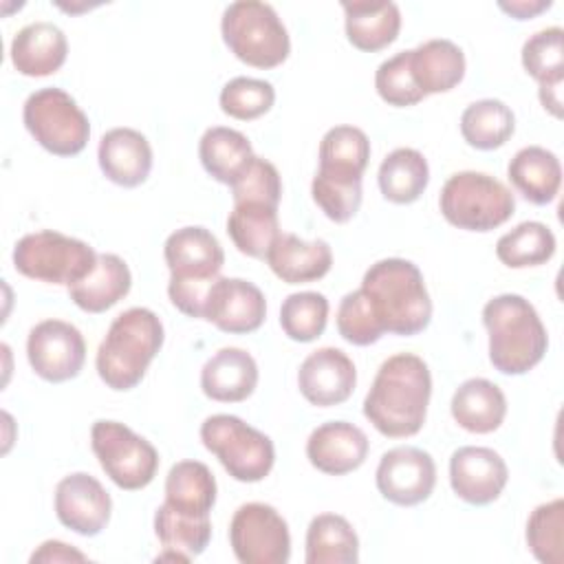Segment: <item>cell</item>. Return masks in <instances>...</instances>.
Listing matches in <instances>:
<instances>
[{
    "instance_id": "6da1fadb",
    "label": "cell",
    "mask_w": 564,
    "mask_h": 564,
    "mask_svg": "<svg viewBox=\"0 0 564 564\" xmlns=\"http://www.w3.org/2000/svg\"><path fill=\"white\" fill-rule=\"evenodd\" d=\"M432 397V375L427 364L414 352L388 357L364 399V416L388 438L414 436L427 416Z\"/></svg>"
},
{
    "instance_id": "7a4b0ae2",
    "label": "cell",
    "mask_w": 564,
    "mask_h": 564,
    "mask_svg": "<svg viewBox=\"0 0 564 564\" xmlns=\"http://www.w3.org/2000/svg\"><path fill=\"white\" fill-rule=\"evenodd\" d=\"M386 333L412 337L432 319V300L421 269L405 258H383L368 267L359 286Z\"/></svg>"
},
{
    "instance_id": "3957f363",
    "label": "cell",
    "mask_w": 564,
    "mask_h": 564,
    "mask_svg": "<svg viewBox=\"0 0 564 564\" xmlns=\"http://www.w3.org/2000/svg\"><path fill=\"white\" fill-rule=\"evenodd\" d=\"M165 339L159 315L145 306L119 313L101 339L95 357L99 379L117 392L132 390L145 377Z\"/></svg>"
},
{
    "instance_id": "277c9868",
    "label": "cell",
    "mask_w": 564,
    "mask_h": 564,
    "mask_svg": "<svg viewBox=\"0 0 564 564\" xmlns=\"http://www.w3.org/2000/svg\"><path fill=\"white\" fill-rule=\"evenodd\" d=\"M482 324L489 335V361L502 375L529 372L549 348V335L535 306L518 293L491 297L482 306Z\"/></svg>"
},
{
    "instance_id": "5b68a950",
    "label": "cell",
    "mask_w": 564,
    "mask_h": 564,
    "mask_svg": "<svg viewBox=\"0 0 564 564\" xmlns=\"http://www.w3.org/2000/svg\"><path fill=\"white\" fill-rule=\"evenodd\" d=\"M163 258L170 269V302L183 315L203 319L207 293L220 278L225 264V251L218 238L200 225L181 227L167 236Z\"/></svg>"
},
{
    "instance_id": "8992f818",
    "label": "cell",
    "mask_w": 564,
    "mask_h": 564,
    "mask_svg": "<svg viewBox=\"0 0 564 564\" xmlns=\"http://www.w3.org/2000/svg\"><path fill=\"white\" fill-rule=\"evenodd\" d=\"M220 33L227 48L247 66L275 68L291 53V37L278 11L260 0H238L225 7Z\"/></svg>"
},
{
    "instance_id": "52a82bcc",
    "label": "cell",
    "mask_w": 564,
    "mask_h": 564,
    "mask_svg": "<svg viewBox=\"0 0 564 564\" xmlns=\"http://www.w3.org/2000/svg\"><path fill=\"white\" fill-rule=\"evenodd\" d=\"M443 218L465 231H491L505 225L516 212L511 189L496 176L463 170L452 174L438 196Z\"/></svg>"
},
{
    "instance_id": "ba28073f",
    "label": "cell",
    "mask_w": 564,
    "mask_h": 564,
    "mask_svg": "<svg viewBox=\"0 0 564 564\" xmlns=\"http://www.w3.org/2000/svg\"><path fill=\"white\" fill-rule=\"evenodd\" d=\"M97 256L99 253L79 238L42 229L22 236L13 245L11 260L15 271L24 278L46 284H64L68 289L93 271Z\"/></svg>"
},
{
    "instance_id": "9c48e42d",
    "label": "cell",
    "mask_w": 564,
    "mask_h": 564,
    "mask_svg": "<svg viewBox=\"0 0 564 564\" xmlns=\"http://www.w3.org/2000/svg\"><path fill=\"white\" fill-rule=\"evenodd\" d=\"M200 441L238 482H260L273 469V441L236 414L207 416L200 425Z\"/></svg>"
},
{
    "instance_id": "30bf717a",
    "label": "cell",
    "mask_w": 564,
    "mask_h": 564,
    "mask_svg": "<svg viewBox=\"0 0 564 564\" xmlns=\"http://www.w3.org/2000/svg\"><path fill=\"white\" fill-rule=\"evenodd\" d=\"M22 121L29 134L55 156H75L90 139L86 112L57 86L31 93L22 106Z\"/></svg>"
},
{
    "instance_id": "8fae6325",
    "label": "cell",
    "mask_w": 564,
    "mask_h": 564,
    "mask_svg": "<svg viewBox=\"0 0 564 564\" xmlns=\"http://www.w3.org/2000/svg\"><path fill=\"white\" fill-rule=\"evenodd\" d=\"M90 447L106 476L119 489H143L156 476V447L119 421H95L90 427Z\"/></svg>"
},
{
    "instance_id": "7c38bea8",
    "label": "cell",
    "mask_w": 564,
    "mask_h": 564,
    "mask_svg": "<svg viewBox=\"0 0 564 564\" xmlns=\"http://www.w3.org/2000/svg\"><path fill=\"white\" fill-rule=\"evenodd\" d=\"M229 544L242 564H286L291 557L289 524L267 502H247L234 511Z\"/></svg>"
},
{
    "instance_id": "4fadbf2b",
    "label": "cell",
    "mask_w": 564,
    "mask_h": 564,
    "mask_svg": "<svg viewBox=\"0 0 564 564\" xmlns=\"http://www.w3.org/2000/svg\"><path fill=\"white\" fill-rule=\"evenodd\" d=\"M26 359L33 372L48 383L75 379L86 361L84 335L70 322L42 319L29 330Z\"/></svg>"
},
{
    "instance_id": "5bb4252c",
    "label": "cell",
    "mask_w": 564,
    "mask_h": 564,
    "mask_svg": "<svg viewBox=\"0 0 564 564\" xmlns=\"http://www.w3.org/2000/svg\"><path fill=\"white\" fill-rule=\"evenodd\" d=\"M379 494L397 507L425 502L436 485V463L430 452L412 445L388 449L375 471Z\"/></svg>"
},
{
    "instance_id": "9a60e30c",
    "label": "cell",
    "mask_w": 564,
    "mask_h": 564,
    "mask_svg": "<svg viewBox=\"0 0 564 564\" xmlns=\"http://www.w3.org/2000/svg\"><path fill=\"white\" fill-rule=\"evenodd\" d=\"M55 516L77 535H99L110 522L112 500L106 487L86 471L64 476L55 487Z\"/></svg>"
},
{
    "instance_id": "2e32d148",
    "label": "cell",
    "mask_w": 564,
    "mask_h": 564,
    "mask_svg": "<svg viewBox=\"0 0 564 564\" xmlns=\"http://www.w3.org/2000/svg\"><path fill=\"white\" fill-rule=\"evenodd\" d=\"M509 480V467L505 458L480 445L458 447L449 458V485L454 494L474 507L491 505L500 498Z\"/></svg>"
},
{
    "instance_id": "e0dca14e",
    "label": "cell",
    "mask_w": 564,
    "mask_h": 564,
    "mask_svg": "<svg viewBox=\"0 0 564 564\" xmlns=\"http://www.w3.org/2000/svg\"><path fill=\"white\" fill-rule=\"evenodd\" d=\"M267 317L264 293L242 278H218L205 300L203 319L229 335H247L262 326Z\"/></svg>"
},
{
    "instance_id": "ac0fdd59",
    "label": "cell",
    "mask_w": 564,
    "mask_h": 564,
    "mask_svg": "<svg viewBox=\"0 0 564 564\" xmlns=\"http://www.w3.org/2000/svg\"><path fill=\"white\" fill-rule=\"evenodd\" d=\"M355 386L357 368L352 359L335 346L317 348L300 364L297 388L311 405H339L352 394Z\"/></svg>"
},
{
    "instance_id": "d6986e66",
    "label": "cell",
    "mask_w": 564,
    "mask_h": 564,
    "mask_svg": "<svg viewBox=\"0 0 564 564\" xmlns=\"http://www.w3.org/2000/svg\"><path fill=\"white\" fill-rule=\"evenodd\" d=\"M368 449L366 432L348 421L322 423L306 438L308 463L328 476H344L359 469Z\"/></svg>"
},
{
    "instance_id": "ffe728a7",
    "label": "cell",
    "mask_w": 564,
    "mask_h": 564,
    "mask_svg": "<svg viewBox=\"0 0 564 564\" xmlns=\"http://www.w3.org/2000/svg\"><path fill=\"white\" fill-rule=\"evenodd\" d=\"M97 161L110 183L137 187L152 172V148L139 130L112 128L99 139Z\"/></svg>"
},
{
    "instance_id": "44dd1931",
    "label": "cell",
    "mask_w": 564,
    "mask_h": 564,
    "mask_svg": "<svg viewBox=\"0 0 564 564\" xmlns=\"http://www.w3.org/2000/svg\"><path fill=\"white\" fill-rule=\"evenodd\" d=\"M68 55V40L53 22H31L22 26L9 46L13 68L24 77H46L57 73Z\"/></svg>"
},
{
    "instance_id": "7402d4cb",
    "label": "cell",
    "mask_w": 564,
    "mask_h": 564,
    "mask_svg": "<svg viewBox=\"0 0 564 564\" xmlns=\"http://www.w3.org/2000/svg\"><path fill=\"white\" fill-rule=\"evenodd\" d=\"M258 386L256 359L236 346L216 350L200 370V390L218 403H240L253 394Z\"/></svg>"
},
{
    "instance_id": "603a6c76",
    "label": "cell",
    "mask_w": 564,
    "mask_h": 564,
    "mask_svg": "<svg viewBox=\"0 0 564 564\" xmlns=\"http://www.w3.org/2000/svg\"><path fill=\"white\" fill-rule=\"evenodd\" d=\"M269 269L286 284H304L324 278L333 267V251L326 240H302L295 234H282L264 256Z\"/></svg>"
},
{
    "instance_id": "cb8c5ba5",
    "label": "cell",
    "mask_w": 564,
    "mask_h": 564,
    "mask_svg": "<svg viewBox=\"0 0 564 564\" xmlns=\"http://www.w3.org/2000/svg\"><path fill=\"white\" fill-rule=\"evenodd\" d=\"M348 42L366 53L390 46L401 31V11L390 0L341 2Z\"/></svg>"
},
{
    "instance_id": "d4e9b609",
    "label": "cell",
    "mask_w": 564,
    "mask_h": 564,
    "mask_svg": "<svg viewBox=\"0 0 564 564\" xmlns=\"http://www.w3.org/2000/svg\"><path fill=\"white\" fill-rule=\"evenodd\" d=\"M449 410L463 430L489 434L496 432L507 416V397L494 381L471 377L454 390Z\"/></svg>"
},
{
    "instance_id": "484cf974",
    "label": "cell",
    "mask_w": 564,
    "mask_h": 564,
    "mask_svg": "<svg viewBox=\"0 0 564 564\" xmlns=\"http://www.w3.org/2000/svg\"><path fill=\"white\" fill-rule=\"evenodd\" d=\"M410 66L421 93H449L465 77V53L445 37H434L410 48Z\"/></svg>"
},
{
    "instance_id": "4316f807",
    "label": "cell",
    "mask_w": 564,
    "mask_h": 564,
    "mask_svg": "<svg viewBox=\"0 0 564 564\" xmlns=\"http://www.w3.org/2000/svg\"><path fill=\"white\" fill-rule=\"evenodd\" d=\"M154 533L163 546L156 560L189 562L198 557L212 540L209 516H194L163 502L154 513Z\"/></svg>"
},
{
    "instance_id": "83f0119b",
    "label": "cell",
    "mask_w": 564,
    "mask_h": 564,
    "mask_svg": "<svg viewBox=\"0 0 564 564\" xmlns=\"http://www.w3.org/2000/svg\"><path fill=\"white\" fill-rule=\"evenodd\" d=\"M132 273L117 253H99L93 271L68 286V295L86 313H104L130 293Z\"/></svg>"
},
{
    "instance_id": "f1b7e54d",
    "label": "cell",
    "mask_w": 564,
    "mask_h": 564,
    "mask_svg": "<svg viewBox=\"0 0 564 564\" xmlns=\"http://www.w3.org/2000/svg\"><path fill=\"white\" fill-rule=\"evenodd\" d=\"M511 185L533 205H549L555 200L562 185L560 159L542 148L527 145L513 154L507 165Z\"/></svg>"
},
{
    "instance_id": "f546056e",
    "label": "cell",
    "mask_w": 564,
    "mask_h": 564,
    "mask_svg": "<svg viewBox=\"0 0 564 564\" xmlns=\"http://www.w3.org/2000/svg\"><path fill=\"white\" fill-rule=\"evenodd\" d=\"M251 141L227 126H212L198 141V159L203 170L218 183L231 185L253 161Z\"/></svg>"
},
{
    "instance_id": "4dcf8cb0",
    "label": "cell",
    "mask_w": 564,
    "mask_h": 564,
    "mask_svg": "<svg viewBox=\"0 0 564 564\" xmlns=\"http://www.w3.org/2000/svg\"><path fill=\"white\" fill-rule=\"evenodd\" d=\"M370 161V139L361 128L335 126L319 141L317 174L339 181H361Z\"/></svg>"
},
{
    "instance_id": "1f68e13d",
    "label": "cell",
    "mask_w": 564,
    "mask_h": 564,
    "mask_svg": "<svg viewBox=\"0 0 564 564\" xmlns=\"http://www.w3.org/2000/svg\"><path fill=\"white\" fill-rule=\"evenodd\" d=\"M227 234L240 253L249 258H264L273 240L280 236L278 205L262 200L234 203L227 216Z\"/></svg>"
},
{
    "instance_id": "d6a6232c",
    "label": "cell",
    "mask_w": 564,
    "mask_h": 564,
    "mask_svg": "<svg viewBox=\"0 0 564 564\" xmlns=\"http://www.w3.org/2000/svg\"><path fill=\"white\" fill-rule=\"evenodd\" d=\"M377 183L386 200L394 205H410L421 198L430 183L427 159L414 148H397L383 156Z\"/></svg>"
},
{
    "instance_id": "836d02e7",
    "label": "cell",
    "mask_w": 564,
    "mask_h": 564,
    "mask_svg": "<svg viewBox=\"0 0 564 564\" xmlns=\"http://www.w3.org/2000/svg\"><path fill=\"white\" fill-rule=\"evenodd\" d=\"M306 564H357L359 538L352 524L337 513H319L306 529Z\"/></svg>"
},
{
    "instance_id": "e575fe53",
    "label": "cell",
    "mask_w": 564,
    "mask_h": 564,
    "mask_svg": "<svg viewBox=\"0 0 564 564\" xmlns=\"http://www.w3.org/2000/svg\"><path fill=\"white\" fill-rule=\"evenodd\" d=\"M216 478L200 460H178L165 478V502L185 513L209 516L216 505Z\"/></svg>"
},
{
    "instance_id": "d590c367",
    "label": "cell",
    "mask_w": 564,
    "mask_h": 564,
    "mask_svg": "<svg viewBox=\"0 0 564 564\" xmlns=\"http://www.w3.org/2000/svg\"><path fill=\"white\" fill-rule=\"evenodd\" d=\"M516 130L513 110L500 99H478L460 115V134L476 150L502 148Z\"/></svg>"
},
{
    "instance_id": "8d00e7d4",
    "label": "cell",
    "mask_w": 564,
    "mask_h": 564,
    "mask_svg": "<svg viewBox=\"0 0 564 564\" xmlns=\"http://www.w3.org/2000/svg\"><path fill=\"white\" fill-rule=\"evenodd\" d=\"M555 236L540 220H524L496 242V258L509 269H527L544 264L555 253Z\"/></svg>"
},
{
    "instance_id": "74e56055",
    "label": "cell",
    "mask_w": 564,
    "mask_h": 564,
    "mask_svg": "<svg viewBox=\"0 0 564 564\" xmlns=\"http://www.w3.org/2000/svg\"><path fill=\"white\" fill-rule=\"evenodd\" d=\"M328 322V300L317 291H297L284 297L280 306V326L293 341H315Z\"/></svg>"
},
{
    "instance_id": "f35d334b",
    "label": "cell",
    "mask_w": 564,
    "mask_h": 564,
    "mask_svg": "<svg viewBox=\"0 0 564 564\" xmlns=\"http://www.w3.org/2000/svg\"><path fill=\"white\" fill-rule=\"evenodd\" d=\"M527 544L542 564L564 562V500L538 505L527 520Z\"/></svg>"
},
{
    "instance_id": "ab89813d",
    "label": "cell",
    "mask_w": 564,
    "mask_h": 564,
    "mask_svg": "<svg viewBox=\"0 0 564 564\" xmlns=\"http://www.w3.org/2000/svg\"><path fill=\"white\" fill-rule=\"evenodd\" d=\"M522 66L540 84L564 82V31L562 26H546L529 35L522 44Z\"/></svg>"
},
{
    "instance_id": "60d3db41",
    "label": "cell",
    "mask_w": 564,
    "mask_h": 564,
    "mask_svg": "<svg viewBox=\"0 0 564 564\" xmlns=\"http://www.w3.org/2000/svg\"><path fill=\"white\" fill-rule=\"evenodd\" d=\"M220 110L238 121H253L267 115L275 104V88L256 77H234L229 79L218 97Z\"/></svg>"
},
{
    "instance_id": "b9f144b4",
    "label": "cell",
    "mask_w": 564,
    "mask_h": 564,
    "mask_svg": "<svg viewBox=\"0 0 564 564\" xmlns=\"http://www.w3.org/2000/svg\"><path fill=\"white\" fill-rule=\"evenodd\" d=\"M337 330L352 346H370L386 333L368 295L361 289L341 297L337 306Z\"/></svg>"
},
{
    "instance_id": "7bdbcfd3",
    "label": "cell",
    "mask_w": 564,
    "mask_h": 564,
    "mask_svg": "<svg viewBox=\"0 0 564 564\" xmlns=\"http://www.w3.org/2000/svg\"><path fill=\"white\" fill-rule=\"evenodd\" d=\"M377 95L394 108L416 106L425 99L421 88L414 82L410 66V51H399L397 55L383 59L375 73Z\"/></svg>"
},
{
    "instance_id": "ee69618b",
    "label": "cell",
    "mask_w": 564,
    "mask_h": 564,
    "mask_svg": "<svg viewBox=\"0 0 564 564\" xmlns=\"http://www.w3.org/2000/svg\"><path fill=\"white\" fill-rule=\"evenodd\" d=\"M311 194L324 216L337 225L348 223L361 207V181H339L324 174L313 176Z\"/></svg>"
},
{
    "instance_id": "f6af8a7d",
    "label": "cell",
    "mask_w": 564,
    "mask_h": 564,
    "mask_svg": "<svg viewBox=\"0 0 564 564\" xmlns=\"http://www.w3.org/2000/svg\"><path fill=\"white\" fill-rule=\"evenodd\" d=\"M231 200H262L269 205H280L282 198V178L278 167L260 156H253L249 167L229 185Z\"/></svg>"
},
{
    "instance_id": "bcb514c9",
    "label": "cell",
    "mask_w": 564,
    "mask_h": 564,
    "mask_svg": "<svg viewBox=\"0 0 564 564\" xmlns=\"http://www.w3.org/2000/svg\"><path fill=\"white\" fill-rule=\"evenodd\" d=\"M88 555L79 549L62 542V540H46L42 542L29 557L31 564L35 562H86Z\"/></svg>"
},
{
    "instance_id": "7dc6e473",
    "label": "cell",
    "mask_w": 564,
    "mask_h": 564,
    "mask_svg": "<svg viewBox=\"0 0 564 564\" xmlns=\"http://www.w3.org/2000/svg\"><path fill=\"white\" fill-rule=\"evenodd\" d=\"M553 2L551 0H511V2H498V7L509 13L516 20H529L542 11H546Z\"/></svg>"
},
{
    "instance_id": "c3c4849f",
    "label": "cell",
    "mask_w": 564,
    "mask_h": 564,
    "mask_svg": "<svg viewBox=\"0 0 564 564\" xmlns=\"http://www.w3.org/2000/svg\"><path fill=\"white\" fill-rule=\"evenodd\" d=\"M540 104L544 110H549L553 117H562V84H546L538 88Z\"/></svg>"
}]
</instances>
